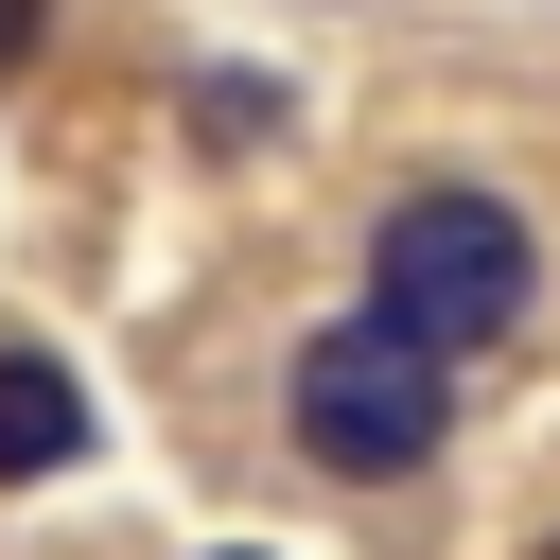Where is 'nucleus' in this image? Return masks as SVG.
I'll list each match as a JSON object with an SVG mask.
<instances>
[{"label":"nucleus","mask_w":560,"mask_h":560,"mask_svg":"<svg viewBox=\"0 0 560 560\" xmlns=\"http://www.w3.org/2000/svg\"><path fill=\"white\" fill-rule=\"evenodd\" d=\"M210 560H280V542H210Z\"/></svg>","instance_id":"423d86ee"},{"label":"nucleus","mask_w":560,"mask_h":560,"mask_svg":"<svg viewBox=\"0 0 560 560\" xmlns=\"http://www.w3.org/2000/svg\"><path fill=\"white\" fill-rule=\"evenodd\" d=\"M542 560H560V525H542Z\"/></svg>","instance_id":"0eeeda50"},{"label":"nucleus","mask_w":560,"mask_h":560,"mask_svg":"<svg viewBox=\"0 0 560 560\" xmlns=\"http://www.w3.org/2000/svg\"><path fill=\"white\" fill-rule=\"evenodd\" d=\"M52 472H88V385L52 350H0V490H52Z\"/></svg>","instance_id":"7ed1b4c3"},{"label":"nucleus","mask_w":560,"mask_h":560,"mask_svg":"<svg viewBox=\"0 0 560 560\" xmlns=\"http://www.w3.org/2000/svg\"><path fill=\"white\" fill-rule=\"evenodd\" d=\"M525 315H542V228H525L490 175H402V192L368 210V332L472 368V350H508Z\"/></svg>","instance_id":"f257e3e1"},{"label":"nucleus","mask_w":560,"mask_h":560,"mask_svg":"<svg viewBox=\"0 0 560 560\" xmlns=\"http://www.w3.org/2000/svg\"><path fill=\"white\" fill-rule=\"evenodd\" d=\"M52 18H70V0H0V88H18L35 52H52Z\"/></svg>","instance_id":"39448f33"},{"label":"nucleus","mask_w":560,"mask_h":560,"mask_svg":"<svg viewBox=\"0 0 560 560\" xmlns=\"http://www.w3.org/2000/svg\"><path fill=\"white\" fill-rule=\"evenodd\" d=\"M280 438H298V472H332V490H402V472H438V438H455V368L402 350V332H368V315H332V332L280 368Z\"/></svg>","instance_id":"f03ea898"},{"label":"nucleus","mask_w":560,"mask_h":560,"mask_svg":"<svg viewBox=\"0 0 560 560\" xmlns=\"http://www.w3.org/2000/svg\"><path fill=\"white\" fill-rule=\"evenodd\" d=\"M280 122H298V88H280V70H245V52H210V70H192V140H210V158H262Z\"/></svg>","instance_id":"20e7f679"}]
</instances>
